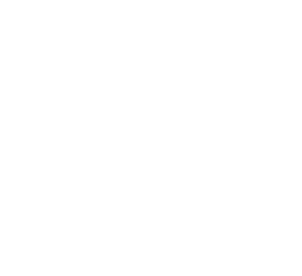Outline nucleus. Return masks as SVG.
I'll list each match as a JSON object with an SVG mask.
<instances>
[]
</instances>
